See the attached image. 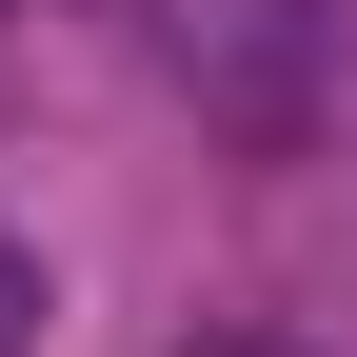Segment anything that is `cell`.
I'll list each match as a JSON object with an SVG mask.
<instances>
[{
	"label": "cell",
	"mask_w": 357,
	"mask_h": 357,
	"mask_svg": "<svg viewBox=\"0 0 357 357\" xmlns=\"http://www.w3.org/2000/svg\"><path fill=\"white\" fill-rule=\"evenodd\" d=\"M0 357H40V258H0Z\"/></svg>",
	"instance_id": "1"
},
{
	"label": "cell",
	"mask_w": 357,
	"mask_h": 357,
	"mask_svg": "<svg viewBox=\"0 0 357 357\" xmlns=\"http://www.w3.org/2000/svg\"><path fill=\"white\" fill-rule=\"evenodd\" d=\"M0 20H20V0H0Z\"/></svg>",
	"instance_id": "2"
},
{
	"label": "cell",
	"mask_w": 357,
	"mask_h": 357,
	"mask_svg": "<svg viewBox=\"0 0 357 357\" xmlns=\"http://www.w3.org/2000/svg\"><path fill=\"white\" fill-rule=\"evenodd\" d=\"M238 357H258V337H238Z\"/></svg>",
	"instance_id": "3"
}]
</instances>
